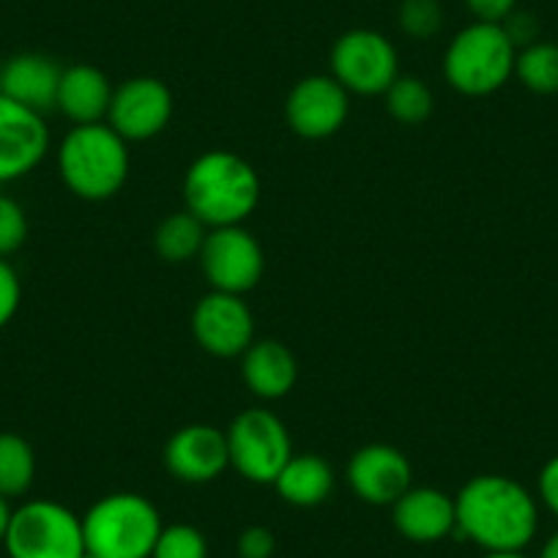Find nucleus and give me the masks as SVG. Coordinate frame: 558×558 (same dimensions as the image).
<instances>
[{
	"instance_id": "bb28decb",
	"label": "nucleus",
	"mask_w": 558,
	"mask_h": 558,
	"mask_svg": "<svg viewBox=\"0 0 558 558\" xmlns=\"http://www.w3.org/2000/svg\"><path fill=\"white\" fill-rule=\"evenodd\" d=\"M28 241V217L14 197L0 195V257H9Z\"/></svg>"
},
{
	"instance_id": "f257e3e1",
	"label": "nucleus",
	"mask_w": 558,
	"mask_h": 558,
	"mask_svg": "<svg viewBox=\"0 0 558 558\" xmlns=\"http://www.w3.org/2000/svg\"><path fill=\"white\" fill-rule=\"evenodd\" d=\"M454 534L485 553L525 550L539 529V504L520 482L501 474H480L454 496Z\"/></svg>"
},
{
	"instance_id": "a878e982",
	"label": "nucleus",
	"mask_w": 558,
	"mask_h": 558,
	"mask_svg": "<svg viewBox=\"0 0 558 558\" xmlns=\"http://www.w3.org/2000/svg\"><path fill=\"white\" fill-rule=\"evenodd\" d=\"M397 20H400L402 34L416 41H425L441 31L444 9L438 0H402Z\"/></svg>"
},
{
	"instance_id": "473e14b6",
	"label": "nucleus",
	"mask_w": 558,
	"mask_h": 558,
	"mask_svg": "<svg viewBox=\"0 0 558 558\" xmlns=\"http://www.w3.org/2000/svg\"><path fill=\"white\" fill-rule=\"evenodd\" d=\"M9 520H12V507H9V498L0 496V545H3V539H7Z\"/></svg>"
},
{
	"instance_id": "6ab92c4d",
	"label": "nucleus",
	"mask_w": 558,
	"mask_h": 558,
	"mask_svg": "<svg viewBox=\"0 0 558 558\" xmlns=\"http://www.w3.org/2000/svg\"><path fill=\"white\" fill-rule=\"evenodd\" d=\"M112 85L101 69L90 63H74L66 66L58 85L56 107L74 123V126H88V123L107 121L112 101Z\"/></svg>"
},
{
	"instance_id": "393cba45",
	"label": "nucleus",
	"mask_w": 558,
	"mask_h": 558,
	"mask_svg": "<svg viewBox=\"0 0 558 558\" xmlns=\"http://www.w3.org/2000/svg\"><path fill=\"white\" fill-rule=\"evenodd\" d=\"M151 558H208V542L203 531L190 523L162 525Z\"/></svg>"
},
{
	"instance_id": "5701e85b",
	"label": "nucleus",
	"mask_w": 558,
	"mask_h": 558,
	"mask_svg": "<svg viewBox=\"0 0 558 558\" xmlns=\"http://www.w3.org/2000/svg\"><path fill=\"white\" fill-rule=\"evenodd\" d=\"M514 77L534 94H558V45L539 39L518 50Z\"/></svg>"
},
{
	"instance_id": "2eb2a0df",
	"label": "nucleus",
	"mask_w": 558,
	"mask_h": 558,
	"mask_svg": "<svg viewBox=\"0 0 558 558\" xmlns=\"http://www.w3.org/2000/svg\"><path fill=\"white\" fill-rule=\"evenodd\" d=\"M165 469L186 485H206L230 469L228 436L214 425H186L165 444Z\"/></svg>"
},
{
	"instance_id": "f03ea898",
	"label": "nucleus",
	"mask_w": 558,
	"mask_h": 558,
	"mask_svg": "<svg viewBox=\"0 0 558 558\" xmlns=\"http://www.w3.org/2000/svg\"><path fill=\"white\" fill-rule=\"evenodd\" d=\"M184 203L208 230L244 225L260 203L257 170L233 151L201 154L184 175Z\"/></svg>"
},
{
	"instance_id": "b1692460",
	"label": "nucleus",
	"mask_w": 558,
	"mask_h": 558,
	"mask_svg": "<svg viewBox=\"0 0 558 558\" xmlns=\"http://www.w3.org/2000/svg\"><path fill=\"white\" fill-rule=\"evenodd\" d=\"M386 112H389L395 121L408 123H422L433 116V107H436V99H433V90L427 88L425 80L418 77H397L395 83L389 85V90L384 94Z\"/></svg>"
},
{
	"instance_id": "ddd939ff",
	"label": "nucleus",
	"mask_w": 558,
	"mask_h": 558,
	"mask_svg": "<svg viewBox=\"0 0 558 558\" xmlns=\"http://www.w3.org/2000/svg\"><path fill=\"white\" fill-rule=\"evenodd\" d=\"M50 148L45 116L0 94V184L39 168Z\"/></svg>"
},
{
	"instance_id": "9d476101",
	"label": "nucleus",
	"mask_w": 558,
	"mask_h": 558,
	"mask_svg": "<svg viewBox=\"0 0 558 558\" xmlns=\"http://www.w3.org/2000/svg\"><path fill=\"white\" fill-rule=\"evenodd\" d=\"M173 118V94L157 77H132L112 90L107 123L126 143H143L168 129Z\"/></svg>"
},
{
	"instance_id": "7ed1b4c3",
	"label": "nucleus",
	"mask_w": 558,
	"mask_h": 558,
	"mask_svg": "<svg viewBox=\"0 0 558 558\" xmlns=\"http://www.w3.org/2000/svg\"><path fill=\"white\" fill-rule=\"evenodd\" d=\"M129 143L110 123L74 126L58 148V173L72 195L107 201L129 179Z\"/></svg>"
},
{
	"instance_id": "f3484780",
	"label": "nucleus",
	"mask_w": 558,
	"mask_h": 558,
	"mask_svg": "<svg viewBox=\"0 0 558 558\" xmlns=\"http://www.w3.org/2000/svg\"><path fill=\"white\" fill-rule=\"evenodd\" d=\"M63 69L39 52H20L0 69V94L45 116L56 107Z\"/></svg>"
},
{
	"instance_id": "20e7f679",
	"label": "nucleus",
	"mask_w": 558,
	"mask_h": 558,
	"mask_svg": "<svg viewBox=\"0 0 558 558\" xmlns=\"http://www.w3.org/2000/svg\"><path fill=\"white\" fill-rule=\"evenodd\" d=\"M159 509L140 493H110L83 514L85 553L94 558H151L162 531Z\"/></svg>"
},
{
	"instance_id": "a211bd4d",
	"label": "nucleus",
	"mask_w": 558,
	"mask_h": 558,
	"mask_svg": "<svg viewBox=\"0 0 558 558\" xmlns=\"http://www.w3.org/2000/svg\"><path fill=\"white\" fill-rule=\"evenodd\" d=\"M241 378L260 400H279L296 386V356L279 340H255L241 353Z\"/></svg>"
},
{
	"instance_id": "c9c22d12",
	"label": "nucleus",
	"mask_w": 558,
	"mask_h": 558,
	"mask_svg": "<svg viewBox=\"0 0 558 558\" xmlns=\"http://www.w3.org/2000/svg\"><path fill=\"white\" fill-rule=\"evenodd\" d=\"M85 558H94V556H88V553H85Z\"/></svg>"
},
{
	"instance_id": "f704fd0d",
	"label": "nucleus",
	"mask_w": 558,
	"mask_h": 558,
	"mask_svg": "<svg viewBox=\"0 0 558 558\" xmlns=\"http://www.w3.org/2000/svg\"><path fill=\"white\" fill-rule=\"evenodd\" d=\"M482 558H529L523 550H512V553H485Z\"/></svg>"
},
{
	"instance_id": "72a5a7b5",
	"label": "nucleus",
	"mask_w": 558,
	"mask_h": 558,
	"mask_svg": "<svg viewBox=\"0 0 558 558\" xmlns=\"http://www.w3.org/2000/svg\"><path fill=\"white\" fill-rule=\"evenodd\" d=\"M539 558H558V531L556 534L547 536L545 545H542V550H539Z\"/></svg>"
},
{
	"instance_id": "c756f323",
	"label": "nucleus",
	"mask_w": 558,
	"mask_h": 558,
	"mask_svg": "<svg viewBox=\"0 0 558 558\" xmlns=\"http://www.w3.org/2000/svg\"><path fill=\"white\" fill-rule=\"evenodd\" d=\"M501 28L507 31L514 50H523V47L539 41V23H536V17L531 12H520V9H514V12L504 20Z\"/></svg>"
},
{
	"instance_id": "f8f14e48",
	"label": "nucleus",
	"mask_w": 558,
	"mask_h": 558,
	"mask_svg": "<svg viewBox=\"0 0 558 558\" xmlns=\"http://www.w3.org/2000/svg\"><path fill=\"white\" fill-rule=\"evenodd\" d=\"M351 112V94L331 74L299 80L286 101L288 126L304 140H326L340 132Z\"/></svg>"
},
{
	"instance_id": "412c9836",
	"label": "nucleus",
	"mask_w": 558,
	"mask_h": 558,
	"mask_svg": "<svg viewBox=\"0 0 558 558\" xmlns=\"http://www.w3.org/2000/svg\"><path fill=\"white\" fill-rule=\"evenodd\" d=\"M206 233V225L184 208V211L170 214L159 222L157 233H154V246H157V255L162 260L186 263L192 257H201Z\"/></svg>"
},
{
	"instance_id": "7c9ffc66",
	"label": "nucleus",
	"mask_w": 558,
	"mask_h": 558,
	"mask_svg": "<svg viewBox=\"0 0 558 558\" xmlns=\"http://www.w3.org/2000/svg\"><path fill=\"white\" fill-rule=\"evenodd\" d=\"M465 9L474 14L476 23L501 25L518 9V0H465Z\"/></svg>"
},
{
	"instance_id": "cd10ccee",
	"label": "nucleus",
	"mask_w": 558,
	"mask_h": 558,
	"mask_svg": "<svg viewBox=\"0 0 558 558\" xmlns=\"http://www.w3.org/2000/svg\"><path fill=\"white\" fill-rule=\"evenodd\" d=\"M20 302H23V286H20L17 271L7 257H0V329L12 324Z\"/></svg>"
},
{
	"instance_id": "423d86ee",
	"label": "nucleus",
	"mask_w": 558,
	"mask_h": 558,
	"mask_svg": "<svg viewBox=\"0 0 558 558\" xmlns=\"http://www.w3.org/2000/svg\"><path fill=\"white\" fill-rule=\"evenodd\" d=\"M3 547L9 558H85L83 518L50 498H34L12 509Z\"/></svg>"
},
{
	"instance_id": "aec40b11",
	"label": "nucleus",
	"mask_w": 558,
	"mask_h": 558,
	"mask_svg": "<svg viewBox=\"0 0 558 558\" xmlns=\"http://www.w3.org/2000/svg\"><path fill=\"white\" fill-rule=\"evenodd\" d=\"M274 490L291 507L313 509L335 493V469L313 452H293L286 469L274 480Z\"/></svg>"
},
{
	"instance_id": "39448f33",
	"label": "nucleus",
	"mask_w": 558,
	"mask_h": 558,
	"mask_svg": "<svg viewBox=\"0 0 558 558\" xmlns=\"http://www.w3.org/2000/svg\"><path fill=\"white\" fill-rule=\"evenodd\" d=\"M518 50L498 23H471L444 52V77L463 96H487L509 83Z\"/></svg>"
},
{
	"instance_id": "c85d7f7f",
	"label": "nucleus",
	"mask_w": 558,
	"mask_h": 558,
	"mask_svg": "<svg viewBox=\"0 0 558 558\" xmlns=\"http://www.w3.org/2000/svg\"><path fill=\"white\" fill-rule=\"evenodd\" d=\"M239 558H274L277 553V536L266 525H250L239 534Z\"/></svg>"
},
{
	"instance_id": "4be33fe9",
	"label": "nucleus",
	"mask_w": 558,
	"mask_h": 558,
	"mask_svg": "<svg viewBox=\"0 0 558 558\" xmlns=\"http://www.w3.org/2000/svg\"><path fill=\"white\" fill-rule=\"evenodd\" d=\"M36 480V452L17 433H0V496L20 498Z\"/></svg>"
},
{
	"instance_id": "2f4dec72",
	"label": "nucleus",
	"mask_w": 558,
	"mask_h": 558,
	"mask_svg": "<svg viewBox=\"0 0 558 558\" xmlns=\"http://www.w3.org/2000/svg\"><path fill=\"white\" fill-rule=\"evenodd\" d=\"M536 493H539V501L545 504L547 512L558 518V454L542 465L539 480H536Z\"/></svg>"
},
{
	"instance_id": "0eeeda50",
	"label": "nucleus",
	"mask_w": 558,
	"mask_h": 558,
	"mask_svg": "<svg viewBox=\"0 0 558 558\" xmlns=\"http://www.w3.org/2000/svg\"><path fill=\"white\" fill-rule=\"evenodd\" d=\"M225 436H228L230 469L255 485H274L293 454L286 422L266 408H246L230 422Z\"/></svg>"
},
{
	"instance_id": "1a4fd4ad",
	"label": "nucleus",
	"mask_w": 558,
	"mask_h": 558,
	"mask_svg": "<svg viewBox=\"0 0 558 558\" xmlns=\"http://www.w3.org/2000/svg\"><path fill=\"white\" fill-rule=\"evenodd\" d=\"M201 268L211 291L244 296L263 279L266 257L263 246L244 225L211 228L201 250Z\"/></svg>"
},
{
	"instance_id": "dca6fc26",
	"label": "nucleus",
	"mask_w": 558,
	"mask_h": 558,
	"mask_svg": "<svg viewBox=\"0 0 558 558\" xmlns=\"http://www.w3.org/2000/svg\"><path fill=\"white\" fill-rule=\"evenodd\" d=\"M391 523L397 534L416 545H436L458 529L454 498L438 487H408L391 504Z\"/></svg>"
},
{
	"instance_id": "9b49d317",
	"label": "nucleus",
	"mask_w": 558,
	"mask_h": 558,
	"mask_svg": "<svg viewBox=\"0 0 558 558\" xmlns=\"http://www.w3.org/2000/svg\"><path fill=\"white\" fill-rule=\"evenodd\" d=\"M192 335L211 356L233 359L255 342V318L244 296L211 291L192 310Z\"/></svg>"
},
{
	"instance_id": "4468645a",
	"label": "nucleus",
	"mask_w": 558,
	"mask_h": 558,
	"mask_svg": "<svg viewBox=\"0 0 558 558\" xmlns=\"http://www.w3.org/2000/svg\"><path fill=\"white\" fill-rule=\"evenodd\" d=\"M348 485L364 504L391 507L408 487H413L411 460L389 444H367L356 449L348 463Z\"/></svg>"
},
{
	"instance_id": "6e6552de",
	"label": "nucleus",
	"mask_w": 558,
	"mask_h": 558,
	"mask_svg": "<svg viewBox=\"0 0 558 558\" xmlns=\"http://www.w3.org/2000/svg\"><path fill=\"white\" fill-rule=\"evenodd\" d=\"M331 77L359 96H384L400 77V58L384 34L369 28L345 31L331 47Z\"/></svg>"
}]
</instances>
